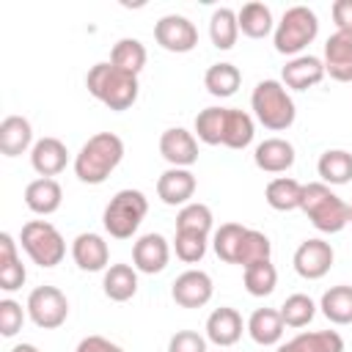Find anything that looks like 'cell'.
<instances>
[{
	"instance_id": "cell-14",
	"label": "cell",
	"mask_w": 352,
	"mask_h": 352,
	"mask_svg": "<svg viewBox=\"0 0 352 352\" xmlns=\"http://www.w3.org/2000/svg\"><path fill=\"white\" fill-rule=\"evenodd\" d=\"M195 176L190 168H168L157 179V195L168 206H187L195 195Z\"/></svg>"
},
{
	"instance_id": "cell-24",
	"label": "cell",
	"mask_w": 352,
	"mask_h": 352,
	"mask_svg": "<svg viewBox=\"0 0 352 352\" xmlns=\"http://www.w3.org/2000/svg\"><path fill=\"white\" fill-rule=\"evenodd\" d=\"M28 272H25V264L19 261V253H16V242L8 231L0 234V289L3 292H16L22 289Z\"/></svg>"
},
{
	"instance_id": "cell-15",
	"label": "cell",
	"mask_w": 352,
	"mask_h": 352,
	"mask_svg": "<svg viewBox=\"0 0 352 352\" xmlns=\"http://www.w3.org/2000/svg\"><path fill=\"white\" fill-rule=\"evenodd\" d=\"M72 258L82 272H102L110 267V248L104 236L94 231H82L72 242Z\"/></svg>"
},
{
	"instance_id": "cell-6",
	"label": "cell",
	"mask_w": 352,
	"mask_h": 352,
	"mask_svg": "<svg viewBox=\"0 0 352 352\" xmlns=\"http://www.w3.org/2000/svg\"><path fill=\"white\" fill-rule=\"evenodd\" d=\"M146 212H148V198L140 190H132V187L118 190L104 206V214H102L104 231L113 239H129L140 228Z\"/></svg>"
},
{
	"instance_id": "cell-35",
	"label": "cell",
	"mask_w": 352,
	"mask_h": 352,
	"mask_svg": "<svg viewBox=\"0 0 352 352\" xmlns=\"http://www.w3.org/2000/svg\"><path fill=\"white\" fill-rule=\"evenodd\" d=\"M226 107H204L195 116V138L206 146H223Z\"/></svg>"
},
{
	"instance_id": "cell-13",
	"label": "cell",
	"mask_w": 352,
	"mask_h": 352,
	"mask_svg": "<svg viewBox=\"0 0 352 352\" xmlns=\"http://www.w3.org/2000/svg\"><path fill=\"white\" fill-rule=\"evenodd\" d=\"M170 261V245L162 234H143L132 245V267L143 275H157L168 267Z\"/></svg>"
},
{
	"instance_id": "cell-23",
	"label": "cell",
	"mask_w": 352,
	"mask_h": 352,
	"mask_svg": "<svg viewBox=\"0 0 352 352\" xmlns=\"http://www.w3.org/2000/svg\"><path fill=\"white\" fill-rule=\"evenodd\" d=\"M283 319L278 308H256L248 319V333L258 346H275L283 338Z\"/></svg>"
},
{
	"instance_id": "cell-36",
	"label": "cell",
	"mask_w": 352,
	"mask_h": 352,
	"mask_svg": "<svg viewBox=\"0 0 352 352\" xmlns=\"http://www.w3.org/2000/svg\"><path fill=\"white\" fill-rule=\"evenodd\" d=\"M270 253H272V242L264 231H256V228H248L242 242H239V253H236V264L245 270L250 264H258V261H270Z\"/></svg>"
},
{
	"instance_id": "cell-29",
	"label": "cell",
	"mask_w": 352,
	"mask_h": 352,
	"mask_svg": "<svg viewBox=\"0 0 352 352\" xmlns=\"http://www.w3.org/2000/svg\"><path fill=\"white\" fill-rule=\"evenodd\" d=\"M236 22H239V33H245L248 38H264L275 30V22H272V11L270 6L253 0V3H245L239 11H236Z\"/></svg>"
},
{
	"instance_id": "cell-9",
	"label": "cell",
	"mask_w": 352,
	"mask_h": 352,
	"mask_svg": "<svg viewBox=\"0 0 352 352\" xmlns=\"http://www.w3.org/2000/svg\"><path fill=\"white\" fill-rule=\"evenodd\" d=\"M154 41L168 52H190L198 44V28L182 14H165L154 22Z\"/></svg>"
},
{
	"instance_id": "cell-16",
	"label": "cell",
	"mask_w": 352,
	"mask_h": 352,
	"mask_svg": "<svg viewBox=\"0 0 352 352\" xmlns=\"http://www.w3.org/2000/svg\"><path fill=\"white\" fill-rule=\"evenodd\" d=\"M322 80H324V63L316 55H297L280 72V82L292 91H308Z\"/></svg>"
},
{
	"instance_id": "cell-5",
	"label": "cell",
	"mask_w": 352,
	"mask_h": 352,
	"mask_svg": "<svg viewBox=\"0 0 352 352\" xmlns=\"http://www.w3.org/2000/svg\"><path fill=\"white\" fill-rule=\"evenodd\" d=\"M319 36V19L308 6H292L283 11L280 22L272 30V44L275 52L297 58L302 55V50Z\"/></svg>"
},
{
	"instance_id": "cell-38",
	"label": "cell",
	"mask_w": 352,
	"mask_h": 352,
	"mask_svg": "<svg viewBox=\"0 0 352 352\" xmlns=\"http://www.w3.org/2000/svg\"><path fill=\"white\" fill-rule=\"evenodd\" d=\"M212 209L201 201H190L187 206L179 209L176 214V231H192V234H204L209 236L212 231Z\"/></svg>"
},
{
	"instance_id": "cell-41",
	"label": "cell",
	"mask_w": 352,
	"mask_h": 352,
	"mask_svg": "<svg viewBox=\"0 0 352 352\" xmlns=\"http://www.w3.org/2000/svg\"><path fill=\"white\" fill-rule=\"evenodd\" d=\"M206 245H209V236H204V234L176 231V236H173L176 258H182L184 264H198L206 256Z\"/></svg>"
},
{
	"instance_id": "cell-21",
	"label": "cell",
	"mask_w": 352,
	"mask_h": 352,
	"mask_svg": "<svg viewBox=\"0 0 352 352\" xmlns=\"http://www.w3.org/2000/svg\"><path fill=\"white\" fill-rule=\"evenodd\" d=\"M60 204H63V190H60V184H58L55 179L38 176V179H33V182L25 187V206H28L33 214L47 217V214L58 212Z\"/></svg>"
},
{
	"instance_id": "cell-40",
	"label": "cell",
	"mask_w": 352,
	"mask_h": 352,
	"mask_svg": "<svg viewBox=\"0 0 352 352\" xmlns=\"http://www.w3.org/2000/svg\"><path fill=\"white\" fill-rule=\"evenodd\" d=\"M278 311L286 327H305L316 316V302L308 294H289Z\"/></svg>"
},
{
	"instance_id": "cell-44",
	"label": "cell",
	"mask_w": 352,
	"mask_h": 352,
	"mask_svg": "<svg viewBox=\"0 0 352 352\" xmlns=\"http://www.w3.org/2000/svg\"><path fill=\"white\" fill-rule=\"evenodd\" d=\"M333 22H336V33L352 36V0H336L330 6Z\"/></svg>"
},
{
	"instance_id": "cell-33",
	"label": "cell",
	"mask_w": 352,
	"mask_h": 352,
	"mask_svg": "<svg viewBox=\"0 0 352 352\" xmlns=\"http://www.w3.org/2000/svg\"><path fill=\"white\" fill-rule=\"evenodd\" d=\"M146 60H148V52H146V47L138 41V38H118L116 44H113V50H110V63L116 66V69H121V72H129V74H140L143 72V66H146Z\"/></svg>"
},
{
	"instance_id": "cell-30",
	"label": "cell",
	"mask_w": 352,
	"mask_h": 352,
	"mask_svg": "<svg viewBox=\"0 0 352 352\" xmlns=\"http://www.w3.org/2000/svg\"><path fill=\"white\" fill-rule=\"evenodd\" d=\"M264 201L275 209V212H292V209H300V201H302V184L292 176H275L267 190H264Z\"/></svg>"
},
{
	"instance_id": "cell-8",
	"label": "cell",
	"mask_w": 352,
	"mask_h": 352,
	"mask_svg": "<svg viewBox=\"0 0 352 352\" xmlns=\"http://www.w3.org/2000/svg\"><path fill=\"white\" fill-rule=\"evenodd\" d=\"M25 308H28L30 322L41 330H55L69 316V300L58 286H36L28 294Z\"/></svg>"
},
{
	"instance_id": "cell-18",
	"label": "cell",
	"mask_w": 352,
	"mask_h": 352,
	"mask_svg": "<svg viewBox=\"0 0 352 352\" xmlns=\"http://www.w3.org/2000/svg\"><path fill=\"white\" fill-rule=\"evenodd\" d=\"M242 316L236 308H228V305H220L209 314L206 319V341H212L214 346H234L239 338H242Z\"/></svg>"
},
{
	"instance_id": "cell-45",
	"label": "cell",
	"mask_w": 352,
	"mask_h": 352,
	"mask_svg": "<svg viewBox=\"0 0 352 352\" xmlns=\"http://www.w3.org/2000/svg\"><path fill=\"white\" fill-rule=\"evenodd\" d=\"M74 352H124V349H121L116 341L104 338V336H85V338L77 344Z\"/></svg>"
},
{
	"instance_id": "cell-43",
	"label": "cell",
	"mask_w": 352,
	"mask_h": 352,
	"mask_svg": "<svg viewBox=\"0 0 352 352\" xmlns=\"http://www.w3.org/2000/svg\"><path fill=\"white\" fill-rule=\"evenodd\" d=\"M168 352H206V338L195 330H176L168 341Z\"/></svg>"
},
{
	"instance_id": "cell-17",
	"label": "cell",
	"mask_w": 352,
	"mask_h": 352,
	"mask_svg": "<svg viewBox=\"0 0 352 352\" xmlns=\"http://www.w3.org/2000/svg\"><path fill=\"white\" fill-rule=\"evenodd\" d=\"M30 165L44 179L58 176L69 165V148H66V143L58 140V138H41V140H36L33 148H30Z\"/></svg>"
},
{
	"instance_id": "cell-34",
	"label": "cell",
	"mask_w": 352,
	"mask_h": 352,
	"mask_svg": "<svg viewBox=\"0 0 352 352\" xmlns=\"http://www.w3.org/2000/svg\"><path fill=\"white\" fill-rule=\"evenodd\" d=\"M209 38L217 50H231L239 38V22L234 8H214L209 16Z\"/></svg>"
},
{
	"instance_id": "cell-2",
	"label": "cell",
	"mask_w": 352,
	"mask_h": 352,
	"mask_svg": "<svg viewBox=\"0 0 352 352\" xmlns=\"http://www.w3.org/2000/svg\"><path fill=\"white\" fill-rule=\"evenodd\" d=\"M85 88H88V94H91L96 102H102L104 107H110V110H116V113L129 110V107L138 102V91H140L138 77L129 74V72L116 69L110 60L94 63V66L88 69V74H85Z\"/></svg>"
},
{
	"instance_id": "cell-32",
	"label": "cell",
	"mask_w": 352,
	"mask_h": 352,
	"mask_svg": "<svg viewBox=\"0 0 352 352\" xmlns=\"http://www.w3.org/2000/svg\"><path fill=\"white\" fill-rule=\"evenodd\" d=\"M204 85L212 96L217 99H228L236 94V88L242 85V72L234 63H212L204 74Z\"/></svg>"
},
{
	"instance_id": "cell-3",
	"label": "cell",
	"mask_w": 352,
	"mask_h": 352,
	"mask_svg": "<svg viewBox=\"0 0 352 352\" xmlns=\"http://www.w3.org/2000/svg\"><path fill=\"white\" fill-rule=\"evenodd\" d=\"M300 209L311 220V226L322 234H338L349 226V204L341 195H336L324 182L302 184Z\"/></svg>"
},
{
	"instance_id": "cell-22",
	"label": "cell",
	"mask_w": 352,
	"mask_h": 352,
	"mask_svg": "<svg viewBox=\"0 0 352 352\" xmlns=\"http://www.w3.org/2000/svg\"><path fill=\"white\" fill-rule=\"evenodd\" d=\"M33 148V126L22 116H6L0 121V151L6 157H19Z\"/></svg>"
},
{
	"instance_id": "cell-10",
	"label": "cell",
	"mask_w": 352,
	"mask_h": 352,
	"mask_svg": "<svg viewBox=\"0 0 352 352\" xmlns=\"http://www.w3.org/2000/svg\"><path fill=\"white\" fill-rule=\"evenodd\" d=\"M294 272L305 280H319L330 272L333 261H336V253H333V245L324 242V239H305L297 245L294 250Z\"/></svg>"
},
{
	"instance_id": "cell-7",
	"label": "cell",
	"mask_w": 352,
	"mask_h": 352,
	"mask_svg": "<svg viewBox=\"0 0 352 352\" xmlns=\"http://www.w3.org/2000/svg\"><path fill=\"white\" fill-rule=\"evenodd\" d=\"M19 242H22V250L30 256V261L44 267V270L58 267L66 256V239L60 236V231L50 220L25 223L22 234H19Z\"/></svg>"
},
{
	"instance_id": "cell-31",
	"label": "cell",
	"mask_w": 352,
	"mask_h": 352,
	"mask_svg": "<svg viewBox=\"0 0 352 352\" xmlns=\"http://www.w3.org/2000/svg\"><path fill=\"white\" fill-rule=\"evenodd\" d=\"M319 308L327 316V322H333V324H352V286H346V283L330 286L322 294Z\"/></svg>"
},
{
	"instance_id": "cell-37",
	"label": "cell",
	"mask_w": 352,
	"mask_h": 352,
	"mask_svg": "<svg viewBox=\"0 0 352 352\" xmlns=\"http://www.w3.org/2000/svg\"><path fill=\"white\" fill-rule=\"evenodd\" d=\"M242 280H245V289L250 297H267L278 286V270L272 261H258V264L245 267Z\"/></svg>"
},
{
	"instance_id": "cell-11",
	"label": "cell",
	"mask_w": 352,
	"mask_h": 352,
	"mask_svg": "<svg viewBox=\"0 0 352 352\" xmlns=\"http://www.w3.org/2000/svg\"><path fill=\"white\" fill-rule=\"evenodd\" d=\"M212 294H214V283L204 270H184L170 286V297L182 308H204L212 300Z\"/></svg>"
},
{
	"instance_id": "cell-25",
	"label": "cell",
	"mask_w": 352,
	"mask_h": 352,
	"mask_svg": "<svg viewBox=\"0 0 352 352\" xmlns=\"http://www.w3.org/2000/svg\"><path fill=\"white\" fill-rule=\"evenodd\" d=\"M104 297L113 302H126L138 292V270L132 264H110L102 278Z\"/></svg>"
},
{
	"instance_id": "cell-4",
	"label": "cell",
	"mask_w": 352,
	"mask_h": 352,
	"mask_svg": "<svg viewBox=\"0 0 352 352\" xmlns=\"http://www.w3.org/2000/svg\"><path fill=\"white\" fill-rule=\"evenodd\" d=\"M250 107H253L256 121L270 132H283L297 118L294 99L289 96V91H286V85L280 80L256 82V88L250 94Z\"/></svg>"
},
{
	"instance_id": "cell-1",
	"label": "cell",
	"mask_w": 352,
	"mask_h": 352,
	"mask_svg": "<svg viewBox=\"0 0 352 352\" xmlns=\"http://www.w3.org/2000/svg\"><path fill=\"white\" fill-rule=\"evenodd\" d=\"M124 160V140L116 132H96L91 135L77 157H74V176L82 184H102Z\"/></svg>"
},
{
	"instance_id": "cell-19",
	"label": "cell",
	"mask_w": 352,
	"mask_h": 352,
	"mask_svg": "<svg viewBox=\"0 0 352 352\" xmlns=\"http://www.w3.org/2000/svg\"><path fill=\"white\" fill-rule=\"evenodd\" d=\"M324 74H330L336 82H352V36L333 33L324 41Z\"/></svg>"
},
{
	"instance_id": "cell-39",
	"label": "cell",
	"mask_w": 352,
	"mask_h": 352,
	"mask_svg": "<svg viewBox=\"0 0 352 352\" xmlns=\"http://www.w3.org/2000/svg\"><path fill=\"white\" fill-rule=\"evenodd\" d=\"M245 231H248V228L239 226V223H223V226L214 231L212 248H214V253H217L220 261L236 264V253H239V242H242Z\"/></svg>"
},
{
	"instance_id": "cell-46",
	"label": "cell",
	"mask_w": 352,
	"mask_h": 352,
	"mask_svg": "<svg viewBox=\"0 0 352 352\" xmlns=\"http://www.w3.org/2000/svg\"><path fill=\"white\" fill-rule=\"evenodd\" d=\"M11 352H38V346H33V344H16V346H11Z\"/></svg>"
},
{
	"instance_id": "cell-12",
	"label": "cell",
	"mask_w": 352,
	"mask_h": 352,
	"mask_svg": "<svg viewBox=\"0 0 352 352\" xmlns=\"http://www.w3.org/2000/svg\"><path fill=\"white\" fill-rule=\"evenodd\" d=\"M160 154L170 168H190L198 162V138L184 126H170L160 135Z\"/></svg>"
},
{
	"instance_id": "cell-28",
	"label": "cell",
	"mask_w": 352,
	"mask_h": 352,
	"mask_svg": "<svg viewBox=\"0 0 352 352\" xmlns=\"http://www.w3.org/2000/svg\"><path fill=\"white\" fill-rule=\"evenodd\" d=\"M316 173L322 176L324 184H349L352 182V154L346 148H327L322 151L316 162Z\"/></svg>"
},
{
	"instance_id": "cell-20",
	"label": "cell",
	"mask_w": 352,
	"mask_h": 352,
	"mask_svg": "<svg viewBox=\"0 0 352 352\" xmlns=\"http://www.w3.org/2000/svg\"><path fill=\"white\" fill-rule=\"evenodd\" d=\"M294 146L283 138H267L253 151V162L264 173H286L294 165Z\"/></svg>"
},
{
	"instance_id": "cell-47",
	"label": "cell",
	"mask_w": 352,
	"mask_h": 352,
	"mask_svg": "<svg viewBox=\"0 0 352 352\" xmlns=\"http://www.w3.org/2000/svg\"><path fill=\"white\" fill-rule=\"evenodd\" d=\"M349 223H352V204H349Z\"/></svg>"
},
{
	"instance_id": "cell-42",
	"label": "cell",
	"mask_w": 352,
	"mask_h": 352,
	"mask_svg": "<svg viewBox=\"0 0 352 352\" xmlns=\"http://www.w3.org/2000/svg\"><path fill=\"white\" fill-rule=\"evenodd\" d=\"M25 311L28 308H22L16 300H11V297H6V300H0V336L3 338H14L19 330H22V324H25Z\"/></svg>"
},
{
	"instance_id": "cell-26",
	"label": "cell",
	"mask_w": 352,
	"mask_h": 352,
	"mask_svg": "<svg viewBox=\"0 0 352 352\" xmlns=\"http://www.w3.org/2000/svg\"><path fill=\"white\" fill-rule=\"evenodd\" d=\"M253 135H256V124H253V116L239 110V107H226V129H223V146L226 148H234V151H242L253 143Z\"/></svg>"
},
{
	"instance_id": "cell-27",
	"label": "cell",
	"mask_w": 352,
	"mask_h": 352,
	"mask_svg": "<svg viewBox=\"0 0 352 352\" xmlns=\"http://www.w3.org/2000/svg\"><path fill=\"white\" fill-rule=\"evenodd\" d=\"M278 352H344V338L336 330L300 333L278 346Z\"/></svg>"
}]
</instances>
